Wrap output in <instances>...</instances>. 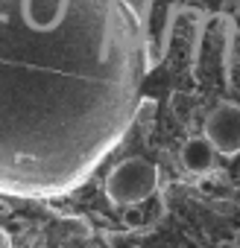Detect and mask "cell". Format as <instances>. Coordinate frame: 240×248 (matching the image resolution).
Wrapping results in <instances>:
<instances>
[{
    "instance_id": "3",
    "label": "cell",
    "mask_w": 240,
    "mask_h": 248,
    "mask_svg": "<svg viewBox=\"0 0 240 248\" xmlns=\"http://www.w3.org/2000/svg\"><path fill=\"white\" fill-rule=\"evenodd\" d=\"M205 138L220 155H240V105L220 102L205 117Z\"/></svg>"
},
{
    "instance_id": "5",
    "label": "cell",
    "mask_w": 240,
    "mask_h": 248,
    "mask_svg": "<svg viewBox=\"0 0 240 248\" xmlns=\"http://www.w3.org/2000/svg\"><path fill=\"white\" fill-rule=\"evenodd\" d=\"M141 222H144L141 204H126V207H123V225H126V228H138Z\"/></svg>"
},
{
    "instance_id": "2",
    "label": "cell",
    "mask_w": 240,
    "mask_h": 248,
    "mask_svg": "<svg viewBox=\"0 0 240 248\" xmlns=\"http://www.w3.org/2000/svg\"><path fill=\"white\" fill-rule=\"evenodd\" d=\"M158 187V167L144 158L120 161L105 178V196L111 204H141Z\"/></svg>"
},
{
    "instance_id": "1",
    "label": "cell",
    "mask_w": 240,
    "mask_h": 248,
    "mask_svg": "<svg viewBox=\"0 0 240 248\" xmlns=\"http://www.w3.org/2000/svg\"><path fill=\"white\" fill-rule=\"evenodd\" d=\"M138 50L123 0H0V193L56 190L120 138Z\"/></svg>"
},
{
    "instance_id": "4",
    "label": "cell",
    "mask_w": 240,
    "mask_h": 248,
    "mask_svg": "<svg viewBox=\"0 0 240 248\" xmlns=\"http://www.w3.org/2000/svg\"><path fill=\"white\" fill-rule=\"evenodd\" d=\"M214 155H217V149L211 146L208 138H190L182 146V167L188 172L202 175V172H208L214 167Z\"/></svg>"
}]
</instances>
